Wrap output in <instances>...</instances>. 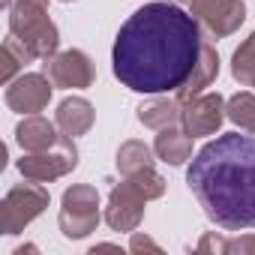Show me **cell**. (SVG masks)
Listing matches in <instances>:
<instances>
[{
    "label": "cell",
    "mask_w": 255,
    "mask_h": 255,
    "mask_svg": "<svg viewBox=\"0 0 255 255\" xmlns=\"http://www.w3.org/2000/svg\"><path fill=\"white\" fill-rule=\"evenodd\" d=\"M231 75H234L240 84H246V87H252V84H255V33H252V36H246V42L234 51Z\"/></svg>",
    "instance_id": "cell-20"
},
{
    "label": "cell",
    "mask_w": 255,
    "mask_h": 255,
    "mask_svg": "<svg viewBox=\"0 0 255 255\" xmlns=\"http://www.w3.org/2000/svg\"><path fill=\"white\" fill-rule=\"evenodd\" d=\"M60 129H57V123L39 117V114H30L24 117L18 126H15V138L21 144L24 153H42V150H51L57 141H60Z\"/></svg>",
    "instance_id": "cell-12"
},
{
    "label": "cell",
    "mask_w": 255,
    "mask_h": 255,
    "mask_svg": "<svg viewBox=\"0 0 255 255\" xmlns=\"http://www.w3.org/2000/svg\"><path fill=\"white\" fill-rule=\"evenodd\" d=\"M63 3H69V0H63Z\"/></svg>",
    "instance_id": "cell-25"
},
{
    "label": "cell",
    "mask_w": 255,
    "mask_h": 255,
    "mask_svg": "<svg viewBox=\"0 0 255 255\" xmlns=\"http://www.w3.org/2000/svg\"><path fill=\"white\" fill-rule=\"evenodd\" d=\"M135 189H141L144 192V198L150 201V198H159L162 192H165V180L153 171V168H144V171H138V174H132V177H126Z\"/></svg>",
    "instance_id": "cell-22"
},
{
    "label": "cell",
    "mask_w": 255,
    "mask_h": 255,
    "mask_svg": "<svg viewBox=\"0 0 255 255\" xmlns=\"http://www.w3.org/2000/svg\"><path fill=\"white\" fill-rule=\"evenodd\" d=\"M216 75H219V54H216V48L213 45H201V54H198V63H195V69H192V75H189V81L174 93V99L183 105V102H189V99H195L198 93H204L213 81H216Z\"/></svg>",
    "instance_id": "cell-13"
},
{
    "label": "cell",
    "mask_w": 255,
    "mask_h": 255,
    "mask_svg": "<svg viewBox=\"0 0 255 255\" xmlns=\"http://www.w3.org/2000/svg\"><path fill=\"white\" fill-rule=\"evenodd\" d=\"M117 168L123 177H132L144 168H153V156H150V147L144 141H123L120 150H117Z\"/></svg>",
    "instance_id": "cell-18"
},
{
    "label": "cell",
    "mask_w": 255,
    "mask_h": 255,
    "mask_svg": "<svg viewBox=\"0 0 255 255\" xmlns=\"http://www.w3.org/2000/svg\"><path fill=\"white\" fill-rule=\"evenodd\" d=\"M225 99L219 93H198L195 99L183 102L180 105V123H183V129L198 138V135H213L222 120H225Z\"/></svg>",
    "instance_id": "cell-7"
},
{
    "label": "cell",
    "mask_w": 255,
    "mask_h": 255,
    "mask_svg": "<svg viewBox=\"0 0 255 255\" xmlns=\"http://www.w3.org/2000/svg\"><path fill=\"white\" fill-rule=\"evenodd\" d=\"M171 3H186V0H171Z\"/></svg>",
    "instance_id": "cell-24"
},
{
    "label": "cell",
    "mask_w": 255,
    "mask_h": 255,
    "mask_svg": "<svg viewBox=\"0 0 255 255\" xmlns=\"http://www.w3.org/2000/svg\"><path fill=\"white\" fill-rule=\"evenodd\" d=\"M144 192L135 189L129 180H123L111 189L108 195V207H105V222L114 228V231H135L141 216H144Z\"/></svg>",
    "instance_id": "cell-8"
},
{
    "label": "cell",
    "mask_w": 255,
    "mask_h": 255,
    "mask_svg": "<svg viewBox=\"0 0 255 255\" xmlns=\"http://www.w3.org/2000/svg\"><path fill=\"white\" fill-rule=\"evenodd\" d=\"M60 231L69 240H81L99 225V192L96 186L75 183L72 189L63 192V207H60Z\"/></svg>",
    "instance_id": "cell-4"
},
{
    "label": "cell",
    "mask_w": 255,
    "mask_h": 255,
    "mask_svg": "<svg viewBox=\"0 0 255 255\" xmlns=\"http://www.w3.org/2000/svg\"><path fill=\"white\" fill-rule=\"evenodd\" d=\"M225 114H228V120H234L240 126V129L255 132V93L243 90V93L231 96L225 102Z\"/></svg>",
    "instance_id": "cell-19"
},
{
    "label": "cell",
    "mask_w": 255,
    "mask_h": 255,
    "mask_svg": "<svg viewBox=\"0 0 255 255\" xmlns=\"http://www.w3.org/2000/svg\"><path fill=\"white\" fill-rule=\"evenodd\" d=\"M153 153L168 165H183L192 156V135L186 129H177V126H165L156 135Z\"/></svg>",
    "instance_id": "cell-15"
},
{
    "label": "cell",
    "mask_w": 255,
    "mask_h": 255,
    "mask_svg": "<svg viewBox=\"0 0 255 255\" xmlns=\"http://www.w3.org/2000/svg\"><path fill=\"white\" fill-rule=\"evenodd\" d=\"M186 186L225 231L255 228V132H225L189 162Z\"/></svg>",
    "instance_id": "cell-2"
},
{
    "label": "cell",
    "mask_w": 255,
    "mask_h": 255,
    "mask_svg": "<svg viewBox=\"0 0 255 255\" xmlns=\"http://www.w3.org/2000/svg\"><path fill=\"white\" fill-rule=\"evenodd\" d=\"M198 18L171 0L138 6L114 36L111 63L123 87L135 93H177L201 54Z\"/></svg>",
    "instance_id": "cell-1"
},
{
    "label": "cell",
    "mask_w": 255,
    "mask_h": 255,
    "mask_svg": "<svg viewBox=\"0 0 255 255\" xmlns=\"http://www.w3.org/2000/svg\"><path fill=\"white\" fill-rule=\"evenodd\" d=\"M9 33H15L33 57L48 60L57 54V27L48 18V0H15L9 9Z\"/></svg>",
    "instance_id": "cell-3"
},
{
    "label": "cell",
    "mask_w": 255,
    "mask_h": 255,
    "mask_svg": "<svg viewBox=\"0 0 255 255\" xmlns=\"http://www.w3.org/2000/svg\"><path fill=\"white\" fill-rule=\"evenodd\" d=\"M0 60H3V66H0V81L9 84L12 75H15L21 66H27L30 60H36V57H33V51H30L15 33H9V36L3 39V48H0Z\"/></svg>",
    "instance_id": "cell-17"
},
{
    "label": "cell",
    "mask_w": 255,
    "mask_h": 255,
    "mask_svg": "<svg viewBox=\"0 0 255 255\" xmlns=\"http://www.w3.org/2000/svg\"><path fill=\"white\" fill-rule=\"evenodd\" d=\"M129 249H132V252H156V255L162 252V249H159V243H153L147 234H132V240H129Z\"/></svg>",
    "instance_id": "cell-23"
},
{
    "label": "cell",
    "mask_w": 255,
    "mask_h": 255,
    "mask_svg": "<svg viewBox=\"0 0 255 255\" xmlns=\"http://www.w3.org/2000/svg\"><path fill=\"white\" fill-rule=\"evenodd\" d=\"M45 207H48V189L42 183L30 180V183L9 189L3 204H0V231L3 234L24 231V225H30Z\"/></svg>",
    "instance_id": "cell-5"
},
{
    "label": "cell",
    "mask_w": 255,
    "mask_h": 255,
    "mask_svg": "<svg viewBox=\"0 0 255 255\" xmlns=\"http://www.w3.org/2000/svg\"><path fill=\"white\" fill-rule=\"evenodd\" d=\"M75 165H78V150H75V144H72L69 135H60V141H57L51 150L21 156L18 171H21L27 180L48 183V180H57V177L69 174Z\"/></svg>",
    "instance_id": "cell-6"
},
{
    "label": "cell",
    "mask_w": 255,
    "mask_h": 255,
    "mask_svg": "<svg viewBox=\"0 0 255 255\" xmlns=\"http://www.w3.org/2000/svg\"><path fill=\"white\" fill-rule=\"evenodd\" d=\"M51 90H54V84L45 72H27V75H18L15 81H9L6 105L18 114H36L48 105Z\"/></svg>",
    "instance_id": "cell-11"
},
{
    "label": "cell",
    "mask_w": 255,
    "mask_h": 255,
    "mask_svg": "<svg viewBox=\"0 0 255 255\" xmlns=\"http://www.w3.org/2000/svg\"><path fill=\"white\" fill-rule=\"evenodd\" d=\"M207 249H213V252H255V234L234 237V240H219L213 234H204L198 243V252H207Z\"/></svg>",
    "instance_id": "cell-21"
},
{
    "label": "cell",
    "mask_w": 255,
    "mask_h": 255,
    "mask_svg": "<svg viewBox=\"0 0 255 255\" xmlns=\"http://www.w3.org/2000/svg\"><path fill=\"white\" fill-rule=\"evenodd\" d=\"M189 6L198 24H204L213 36H231L246 18L243 0H189Z\"/></svg>",
    "instance_id": "cell-10"
},
{
    "label": "cell",
    "mask_w": 255,
    "mask_h": 255,
    "mask_svg": "<svg viewBox=\"0 0 255 255\" xmlns=\"http://www.w3.org/2000/svg\"><path fill=\"white\" fill-rule=\"evenodd\" d=\"M93 105L84 99V96H69V99H63L60 105H57V117H54V123H57V129L63 132V135H69V138H78V135H84L90 126H93Z\"/></svg>",
    "instance_id": "cell-14"
},
{
    "label": "cell",
    "mask_w": 255,
    "mask_h": 255,
    "mask_svg": "<svg viewBox=\"0 0 255 255\" xmlns=\"http://www.w3.org/2000/svg\"><path fill=\"white\" fill-rule=\"evenodd\" d=\"M138 120L159 132L180 120V102L177 99H150V102L138 105Z\"/></svg>",
    "instance_id": "cell-16"
},
{
    "label": "cell",
    "mask_w": 255,
    "mask_h": 255,
    "mask_svg": "<svg viewBox=\"0 0 255 255\" xmlns=\"http://www.w3.org/2000/svg\"><path fill=\"white\" fill-rule=\"evenodd\" d=\"M54 87H90L96 72H93V63L84 51L78 48H69V51H60V54H51L45 60V69H42Z\"/></svg>",
    "instance_id": "cell-9"
}]
</instances>
